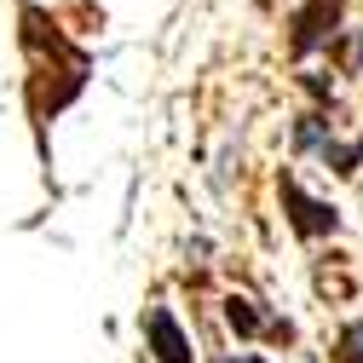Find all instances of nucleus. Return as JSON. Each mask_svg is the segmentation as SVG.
Masks as SVG:
<instances>
[{
    "label": "nucleus",
    "instance_id": "f257e3e1",
    "mask_svg": "<svg viewBox=\"0 0 363 363\" xmlns=\"http://www.w3.org/2000/svg\"><path fill=\"white\" fill-rule=\"evenodd\" d=\"M145 335H150V346H156L162 363H191V357H196L191 340L179 335V323H173V311H167V306H150V311H145Z\"/></svg>",
    "mask_w": 363,
    "mask_h": 363
},
{
    "label": "nucleus",
    "instance_id": "20e7f679",
    "mask_svg": "<svg viewBox=\"0 0 363 363\" xmlns=\"http://www.w3.org/2000/svg\"><path fill=\"white\" fill-rule=\"evenodd\" d=\"M225 317H231L237 335H259V329H265V317L254 311V300H231V306H225Z\"/></svg>",
    "mask_w": 363,
    "mask_h": 363
},
{
    "label": "nucleus",
    "instance_id": "7ed1b4c3",
    "mask_svg": "<svg viewBox=\"0 0 363 363\" xmlns=\"http://www.w3.org/2000/svg\"><path fill=\"white\" fill-rule=\"evenodd\" d=\"M335 18H340V0H311V12L294 18V52H311L317 40L335 29Z\"/></svg>",
    "mask_w": 363,
    "mask_h": 363
},
{
    "label": "nucleus",
    "instance_id": "39448f33",
    "mask_svg": "<svg viewBox=\"0 0 363 363\" xmlns=\"http://www.w3.org/2000/svg\"><path fill=\"white\" fill-rule=\"evenodd\" d=\"M340 363H363V323H352L340 335Z\"/></svg>",
    "mask_w": 363,
    "mask_h": 363
},
{
    "label": "nucleus",
    "instance_id": "f03ea898",
    "mask_svg": "<svg viewBox=\"0 0 363 363\" xmlns=\"http://www.w3.org/2000/svg\"><path fill=\"white\" fill-rule=\"evenodd\" d=\"M283 202L294 208V231L300 237H317V231H335V208H323V202H311L300 185H294V179H289V185H283Z\"/></svg>",
    "mask_w": 363,
    "mask_h": 363
},
{
    "label": "nucleus",
    "instance_id": "423d86ee",
    "mask_svg": "<svg viewBox=\"0 0 363 363\" xmlns=\"http://www.w3.org/2000/svg\"><path fill=\"white\" fill-rule=\"evenodd\" d=\"M231 363H259V357H231Z\"/></svg>",
    "mask_w": 363,
    "mask_h": 363
}]
</instances>
